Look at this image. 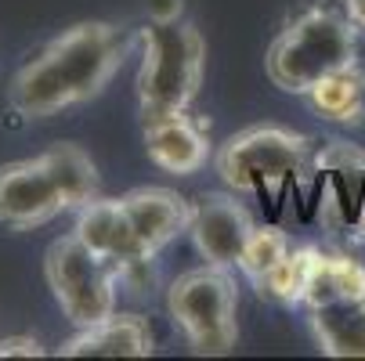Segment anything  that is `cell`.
<instances>
[{
    "mask_svg": "<svg viewBox=\"0 0 365 361\" xmlns=\"http://www.w3.org/2000/svg\"><path fill=\"white\" fill-rule=\"evenodd\" d=\"M127 58V36L109 22H76L15 73L8 87L11 109L26 120H47L98 98Z\"/></svg>",
    "mask_w": 365,
    "mask_h": 361,
    "instance_id": "6da1fadb",
    "label": "cell"
},
{
    "mask_svg": "<svg viewBox=\"0 0 365 361\" xmlns=\"http://www.w3.org/2000/svg\"><path fill=\"white\" fill-rule=\"evenodd\" d=\"M358 62V26L344 0L300 11L268 47V80L286 94H307L322 76Z\"/></svg>",
    "mask_w": 365,
    "mask_h": 361,
    "instance_id": "7a4b0ae2",
    "label": "cell"
},
{
    "mask_svg": "<svg viewBox=\"0 0 365 361\" xmlns=\"http://www.w3.org/2000/svg\"><path fill=\"white\" fill-rule=\"evenodd\" d=\"M206 73V40L202 33L178 22H148L141 29V62H138V109L141 120L185 113Z\"/></svg>",
    "mask_w": 365,
    "mask_h": 361,
    "instance_id": "3957f363",
    "label": "cell"
},
{
    "mask_svg": "<svg viewBox=\"0 0 365 361\" xmlns=\"http://www.w3.org/2000/svg\"><path fill=\"white\" fill-rule=\"evenodd\" d=\"M167 311L192 354L221 357L239 343V286L232 268L202 264L185 271L167 289Z\"/></svg>",
    "mask_w": 365,
    "mask_h": 361,
    "instance_id": "277c9868",
    "label": "cell"
},
{
    "mask_svg": "<svg viewBox=\"0 0 365 361\" xmlns=\"http://www.w3.org/2000/svg\"><path fill=\"white\" fill-rule=\"evenodd\" d=\"M311 156H315V141L307 134L264 123L246 127L221 145L217 174L232 192L275 195L307 170Z\"/></svg>",
    "mask_w": 365,
    "mask_h": 361,
    "instance_id": "5b68a950",
    "label": "cell"
},
{
    "mask_svg": "<svg viewBox=\"0 0 365 361\" xmlns=\"http://www.w3.org/2000/svg\"><path fill=\"white\" fill-rule=\"evenodd\" d=\"M43 278H47V289L55 296V303L62 307V315L76 329H87L116 311L120 271L106 256L91 253L73 231L47 246Z\"/></svg>",
    "mask_w": 365,
    "mask_h": 361,
    "instance_id": "8992f818",
    "label": "cell"
},
{
    "mask_svg": "<svg viewBox=\"0 0 365 361\" xmlns=\"http://www.w3.org/2000/svg\"><path fill=\"white\" fill-rule=\"evenodd\" d=\"M66 210L69 206H66L55 177L40 163V156L0 167V228L33 231Z\"/></svg>",
    "mask_w": 365,
    "mask_h": 361,
    "instance_id": "52a82bcc",
    "label": "cell"
},
{
    "mask_svg": "<svg viewBox=\"0 0 365 361\" xmlns=\"http://www.w3.org/2000/svg\"><path fill=\"white\" fill-rule=\"evenodd\" d=\"M253 217L250 210L228 192H206L192 202V221H188V235L199 249V256L214 268H239L242 246L253 231Z\"/></svg>",
    "mask_w": 365,
    "mask_h": 361,
    "instance_id": "ba28073f",
    "label": "cell"
},
{
    "mask_svg": "<svg viewBox=\"0 0 365 361\" xmlns=\"http://www.w3.org/2000/svg\"><path fill=\"white\" fill-rule=\"evenodd\" d=\"M120 202H123V214L130 221V231L138 239V249L145 261H155L178 235L188 231L192 202L185 195H178L174 188L145 184V188L120 195Z\"/></svg>",
    "mask_w": 365,
    "mask_h": 361,
    "instance_id": "9c48e42d",
    "label": "cell"
},
{
    "mask_svg": "<svg viewBox=\"0 0 365 361\" xmlns=\"http://www.w3.org/2000/svg\"><path fill=\"white\" fill-rule=\"evenodd\" d=\"M73 235L98 256L120 271V278H127L130 271H141L148 268L152 261H145L141 249H138V239L130 231V221L123 214V202L120 199H91L76 210V224H73Z\"/></svg>",
    "mask_w": 365,
    "mask_h": 361,
    "instance_id": "30bf717a",
    "label": "cell"
},
{
    "mask_svg": "<svg viewBox=\"0 0 365 361\" xmlns=\"http://www.w3.org/2000/svg\"><path fill=\"white\" fill-rule=\"evenodd\" d=\"M145 152L160 170L192 177L210 159V134H206L199 120L188 116V109L155 116V120H145Z\"/></svg>",
    "mask_w": 365,
    "mask_h": 361,
    "instance_id": "8fae6325",
    "label": "cell"
},
{
    "mask_svg": "<svg viewBox=\"0 0 365 361\" xmlns=\"http://www.w3.org/2000/svg\"><path fill=\"white\" fill-rule=\"evenodd\" d=\"M148 354H155V333L148 318L120 311L87 329H76L58 347V357H148Z\"/></svg>",
    "mask_w": 365,
    "mask_h": 361,
    "instance_id": "7c38bea8",
    "label": "cell"
},
{
    "mask_svg": "<svg viewBox=\"0 0 365 361\" xmlns=\"http://www.w3.org/2000/svg\"><path fill=\"white\" fill-rule=\"evenodd\" d=\"M347 300H365V264L354 261V256H344V253L319 249L300 307L315 311V307L347 303Z\"/></svg>",
    "mask_w": 365,
    "mask_h": 361,
    "instance_id": "4fadbf2b",
    "label": "cell"
},
{
    "mask_svg": "<svg viewBox=\"0 0 365 361\" xmlns=\"http://www.w3.org/2000/svg\"><path fill=\"white\" fill-rule=\"evenodd\" d=\"M311 336L329 357H365V300L326 303L307 311Z\"/></svg>",
    "mask_w": 365,
    "mask_h": 361,
    "instance_id": "5bb4252c",
    "label": "cell"
},
{
    "mask_svg": "<svg viewBox=\"0 0 365 361\" xmlns=\"http://www.w3.org/2000/svg\"><path fill=\"white\" fill-rule=\"evenodd\" d=\"M307 105L315 109L326 123H361L365 116V73L354 66H344L329 76H322L307 94Z\"/></svg>",
    "mask_w": 365,
    "mask_h": 361,
    "instance_id": "9a60e30c",
    "label": "cell"
},
{
    "mask_svg": "<svg viewBox=\"0 0 365 361\" xmlns=\"http://www.w3.org/2000/svg\"><path fill=\"white\" fill-rule=\"evenodd\" d=\"M40 163L47 167V174L55 177L62 199L69 210H80L83 202L98 199V167L87 152L73 141H62L55 148L40 152Z\"/></svg>",
    "mask_w": 365,
    "mask_h": 361,
    "instance_id": "2e32d148",
    "label": "cell"
},
{
    "mask_svg": "<svg viewBox=\"0 0 365 361\" xmlns=\"http://www.w3.org/2000/svg\"><path fill=\"white\" fill-rule=\"evenodd\" d=\"M315 256H319V246H293L268 275H260L253 282L257 293L272 303H282V307H300L311 268H315Z\"/></svg>",
    "mask_w": 365,
    "mask_h": 361,
    "instance_id": "e0dca14e",
    "label": "cell"
},
{
    "mask_svg": "<svg viewBox=\"0 0 365 361\" xmlns=\"http://www.w3.org/2000/svg\"><path fill=\"white\" fill-rule=\"evenodd\" d=\"M289 249H293V242H289V235H286L282 228H275V224H257V228L250 231L246 246H242L239 271H242L250 282H257L260 275H268Z\"/></svg>",
    "mask_w": 365,
    "mask_h": 361,
    "instance_id": "ac0fdd59",
    "label": "cell"
},
{
    "mask_svg": "<svg viewBox=\"0 0 365 361\" xmlns=\"http://www.w3.org/2000/svg\"><path fill=\"white\" fill-rule=\"evenodd\" d=\"M43 347L36 336H8L0 340V357H40Z\"/></svg>",
    "mask_w": 365,
    "mask_h": 361,
    "instance_id": "d6986e66",
    "label": "cell"
},
{
    "mask_svg": "<svg viewBox=\"0 0 365 361\" xmlns=\"http://www.w3.org/2000/svg\"><path fill=\"white\" fill-rule=\"evenodd\" d=\"M185 19V0H148V22H178Z\"/></svg>",
    "mask_w": 365,
    "mask_h": 361,
    "instance_id": "ffe728a7",
    "label": "cell"
},
{
    "mask_svg": "<svg viewBox=\"0 0 365 361\" xmlns=\"http://www.w3.org/2000/svg\"><path fill=\"white\" fill-rule=\"evenodd\" d=\"M344 8H347L351 22L358 26V33H365V0H344Z\"/></svg>",
    "mask_w": 365,
    "mask_h": 361,
    "instance_id": "44dd1931",
    "label": "cell"
},
{
    "mask_svg": "<svg viewBox=\"0 0 365 361\" xmlns=\"http://www.w3.org/2000/svg\"><path fill=\"white\" fill-rule=\"evenodd\" d=\"M358 231H361V239H365V214L358 217Z\"/></svg>",
    "mask_w": 365,
    "mask_h": 361,
    "instance_id": "7402d4cb",
    "label": "cell"
}]
</instances>
